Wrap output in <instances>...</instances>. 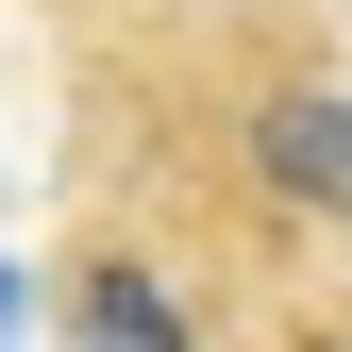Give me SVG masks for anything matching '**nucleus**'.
<instances>
[{
    "label": "nucleus",
    "mask_w": 352,
    "mask_h": 352,
    "mask_svg": "<svg viewBox=\"0 0 352 352\" xmlns=\"http://www.w3.org/2000/svg\"><path fill=\"white\" fill-rule=\"evenodd\" d=\"M84 235H135L168 269H319L352 252V67L269 0L151 17L118 0L84 34Z\"/></svg>",
    "instance_id": "nucleus-1"
},
{
    "label": "nucleus",
    "mask_w": 352,
    "mask_h": 352,
    "mask_svg": "<svg viewBox=\"0 0 352 352\" xmlns=\"http://www.w3.org/2000/svg\"><path fill=\"white\" fill-rule=\"evenodd\" d=\"M51 336L67 352H235V336H218V285L168 269V252H135V235H67Z\"/></svg>",
    "instance_id": "nucleus-2"
},
{
    "label": "nucleus",
    "mask_w": 352,
    "mask_h": 352,
    "mask_svg": "<svg viewBox=\"0 0 352 352\" xmlns=\"http://www.w3.org/2000/svg\"><path fill=\"white\" fill-rule=\"evenodd\" d=\"M252 352H352V302H285V319L252 336Z\"/></svg>",
    "instance_id": "nucleus-3"
},
{
    "label": "nucleus",
    "mask_w": 352,
    "mask_h": 352,
    "mask_svg": "<svg viewBox=\"0 0 352 352\" xmlns=\"http://www.w3.org/2000/svg\"><path fill=\"white\" fill-rule=\"evenodd\" d=\"M84 17H118V0H84Z\"/></svg>",
    "instance_id": "nucleus-4"
}]
</instances>
